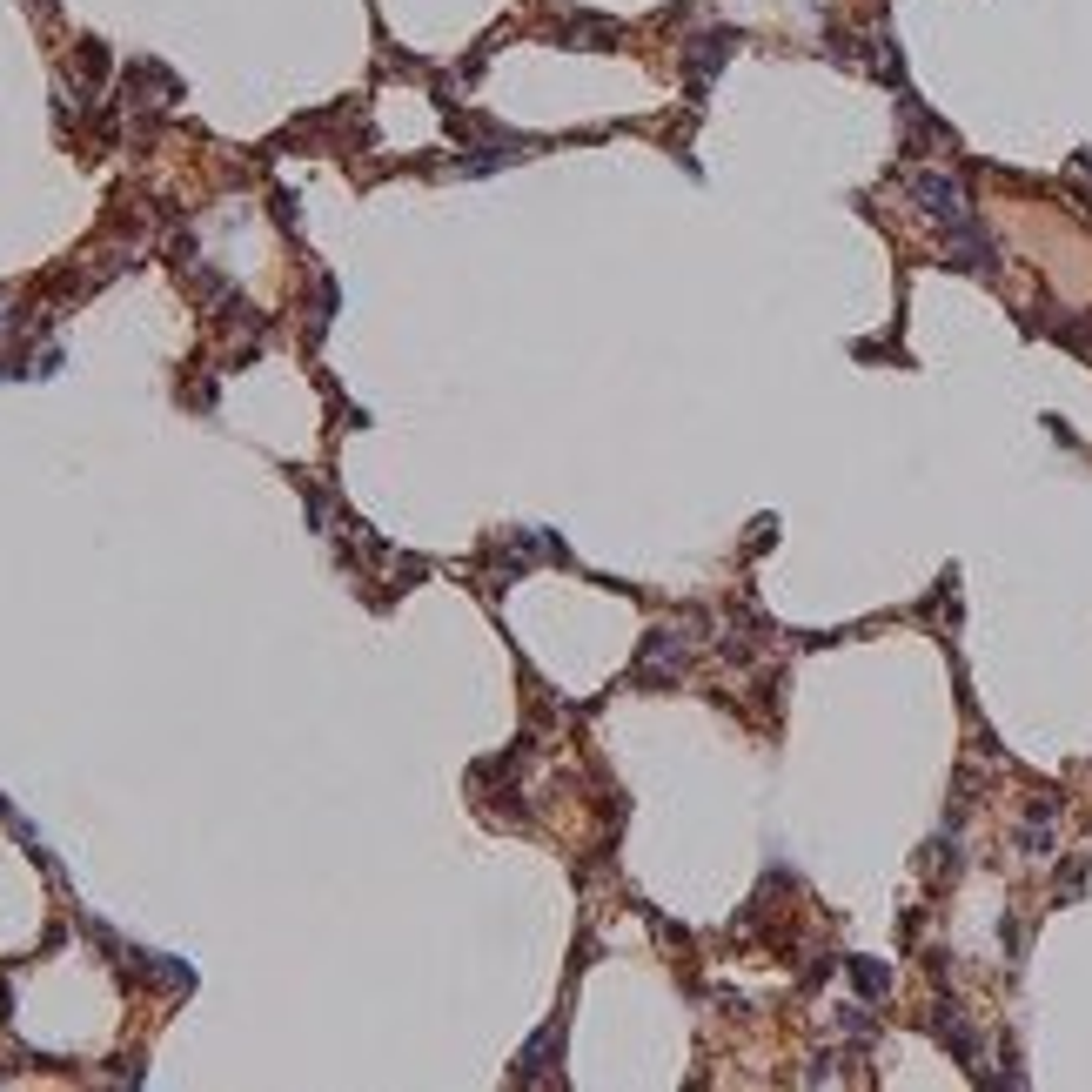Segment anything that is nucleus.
<instances>
[{
	"label": "nucleus",
	"instance_id": "obj_1",
	"mask_svg": "<svg viewBox=\"0 0 1092 1092\" xmlns=\"http://www.w3.org/2000/svg\"><path fill=\"white\" fill-rule=\"evenodd\" d=\"M911 194H918V201H925V215H938L945 229H952V222H971L966 188L952 182V175H911Z\"/></svg>",
	"mask_w": 1092,
	"mask_h": 1092
},
{
	"label": "nucleus",
	"instance_id": "obj_2",
	"mask_svg": "<svg viewBox=\"0 0 1092 1092\" xmlns=\"http://www.w3.org/2000/svg\"><path fill=\"white\" fill-rule=\"evenodd\" d=\"M684 670V651H677V637H651V651H644V684H664V677H677Z\"/></svg>",
	"mask_w": 1092,
	"mask_h": 1092
},
{
	"label": "nucleus",
	"instance_id": "obj_3",
	"mask_svg": "<svg viewBox=\"0 0 1092 1092\" xmlns=\"http://www.w3.org/2000/svg\"><path fill=\"white\" fill-rule=\"evenodd\" d=\"M851 978H858V992H864V999H878V992H892V971L878 966V959H851Z\"/></svg>",
	"mask_w": 1092,
	"mask_h": 1092
}]
</instances>
